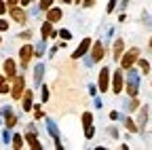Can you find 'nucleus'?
<instances>
[{
  "instance_id": "obj_1",
  "label": "nucleus",
  "mask_w": 152,
  "mask_h": 150,
  "mask_svg": "<svg viewBox=\"0 0 152 150\" xmlns=\"http://www.w3.org/2000/svg\"><path fill=\"white\" fill-rule=\"evenodd\" d=\"M129 76H127V93H129V97H137V91H140V76H137V72L129 68Z\"/></svg>"
},
{
  "instance_id": "obj_2",
  "label": "nucleus",
  "mask_w": 152,
  "mask_h": 150,
  "mask_svg": "<svg viewBox=\"0 0 152 150\" xmlns=\"http://www.w3.org/2000/svg\"><path fill=\"white\" fill-rule=\"evenodd\" d=\"M137 59H140V49L133 47V49H129L123 57H121V68L123 70H129V68H133V64H137Z\"/></svg>"
},
{
  "instance_id": "obj_3",
  "label": "nucleus",
  "mask_w": 152,
  "mask_h": 150,
  "mask_svg": "<svg viewBox=\"0 0 152 150\" xmlns=\"http://www.w3.org/2000/svg\"><path fill=\"white\" fill-rule=\"evenodd\" d=\"M26 93V78L23 76H15L13 85H11V97L13 100H21Z\"/></svg>"
},
{
  "instance_id": "obj_4",
  "label": "nucleus",
  "mask_w": 152,
  "mask_h": 150,
  "mask_svg": "<svg viewBox=\"0 0 152 150\" xmlns=\"http://www.w3.org/2000/svg\"><path fill=\"white\" fill-rule=\"evenodd\" d=\"M34 47H30V45H23L21 49H19V61H21V68H28V64H30V59L34 57Z\"/></svg>"
},
{
  "instance_id": "obj_5",
  "label": "nucleus",
  "mask_w": 152,
  "mask_h": 150,
  "mask_svg": "<svg viewBox=\"0 0 152 150\" xmlns=\"http://www.w3.org/2000/svg\"><path fill=\"white\" fill-rule=\"evenodd\" d=\"M91 47H93V40H91V38H83V40H80V45L76 47V51L72 53V59H80V57H85L87 51H89Z\"/></svg>"
},
{
  "instance_id": "obj_6",
  "label": "nucleus",
  "mask_w": 152,
  "mask_h": 150,
  "mask_svg": "<svg viewBox=\"0 0 152 150\" xmlns=\"http://www.w3.org/2000/svg\"><path fill=\"white\" fill-rule=\"evenodd\" d=\"M97 89H99V91H108V89H110V68H102V70H99Z\"/></svg>"
},
{
  "instance_id": "obj_7",
  "label": "nucleus",
  "mask_w": 152,
  "mask_h": 150,
  "mask_svg": "<svg viewBox=\"0 0 152 150\" xmlns=\"http://www.w3.org/2000/svg\"><path fill=\"white\" fill-rule=\"evenodd\" d=\"M104 55H106V51H104V45L99 42V40H95V45L91 47V59L97 64V61H102L104 59Z\"/></svg>"
},
{
  "instance_id": "obj_8",
  "label": "nucleus",
  "mask_w": 152,
  "mask_h": 150,
  "mask_svg": "<svg viewBox=\"0 0 152 150\" xmlns=\"http://www.w3.org/2000/svg\"><path fill=\"white\" fill-rule=\"evenodd\" d=\"M123 87H125L123 72H121V70H116V72L112 74V93H121V91H123Z\"/></svg>"
},
{
  "instance_id": "obj_9",
  "label": "nucleus",
  "mask_w": 152,
  "mask_h": 150,
  "mask_svg": "<svg viewBox=\"0 0 152 150\" xmlns=\"http://www.w3.org/2000/svg\"><path fill=\"white\" fill-rule=\"evenodd\" d=\"M123 55H125V42H123V38H116L114 40V47H112V57L121 61Z\"/></svg>"
},
{
  "instance_id": "obj_10",
  "label": "nucleus",
  "mask_w": 152,
  "mask_h": 150,
  "mask_svg": "<svg viewBox=\"0 0 152 150\" xmlns=\"http://www.w3.org/2000/svg\"><path fill=\"white\" fill-rule=\"evenodd\" d=\"M2 70H4V74L9 78H15L17 76V68H15V61L9 57V59H4V64H2Z\"/></svg>"
},
{
  "instance_id": "obj_11",
  "label": "nucleus",
  "mask_w": 152,
  "mask_h": 150,
  "mask_svg": "<svg viewBox=\"0 0 152 150\" xmlns=\"http://www.w3.org/2000/svg\"><path fill=\"white\" fill-rule=\"evenodd\" d=\"M40 34H42V38L47 40V38H51V36H57V32L53 30V21H45L42 26H40Z\"/></svg>"
},
{
  "instance_id": "obj_12",
  "label": "nucleus",
  "mask_w": 152,
  "mask_h": 150,
  "mask_svg": "<svg viewBox=\"0 0 152 150\" xmlns=\"http://www.w3.org/2000/svg\"><path fill=\"white\" fill-rule=\"evenodd\" d=\"M21 106H23V110H26V112H30V110L34 108V93H32V91H26V93H23V97H21Z\"/></svg>"
},
{
  "instance_id": "obj_13",
  "label": "nucleus",
  "mask_w": 152,
  "mask_h": 150,
  "mask_svg": "<svg viewBox=\"0 0 152 150\" xmlns=\"http://www.w3.org/2000/svg\"><path fill=\"white\" fill-rule=\"evenodd\" d=\"M61 17H64V13H61V9H57V7H51V9L47 11V19L53 21V23H55V21H59Z\"/></svg>"
},
{
  "instance_id": "obj_14",
  "label": "nucleus",
  "mask_w": 152,
  "mask_h": 150,
  "mask_svg": "<svg viewBox=\"0 0 152 150\" xmlns=\"http://www.w3.org/2000/svg\"><path fill=\"white\" fill-rule=\"evenodd\" d=\"M11 17H13L17 23H26V11H23V9L13 7V9H11Z\"/></svg>"
},
{
  "instance_id": "obj_15",
  "label": "nucleus",
  "mask_w": 152,
  "mask_h": 150,
  "mask_svg": "<svg viewBox=\"0 0 152 150\" xmlns=\"http://www.w3.org/2000/svg\"><path fill=\"white\" fill-rule=\"evenodd\" d=\"M42 76H45V64H38L34 68V83L36 85H42Z\"/></svg>"
},
{
  "instance_id": "obj_16",
  "label": "nucleus",
  "mask_w": 152,
  "mask_h": 150,
  "mask_svg": "<svg viewBox=\"0 0 152 150\" xmlns=\"http://www.w3.org/2000/svg\"><path fill=\"white\" fill-rule=\"evenodd\" d=\"M26 140H28V144H30L34 150H42V144L38 142V138H36L34 133H26Z\"/></svg>"
},
{
  "instance_id": "obj_17",
  "label": "nucleus",
  "mask_w": 152,
  "mask_h": 150,
  "mask_svg": "<svg viewBox=\"0 0 152 150\" xmlns=\"http://www.w3.org/2000/svg\"><path fill=\"white\" fill-rule=\"evenodd\" d=\"M45 123H47V127H49V133H51V138L55 140V138H59V129H57V125L51 121V119H45Z\"/></svg>"
},
{
  "instance_id": "obj_18",
  "label": "nucleus",
  "mask_w": 152,
  "mask_h": 150,
  "mask_svg": "<svg viewBox=\"0 0 152 150\" xmlns=\"http://www.w3.org/2000/svg\"><path fill=\"white\" fill-rule=\"evenodd\" d=\"M0 93H11V85H9V76H0Z\"/></svg>"
},
{
  "instance_id": "obj_19",
  "label": "nucleus",
  "mask_w": 152,
  "mask_h": 150,
  "mask_svg": "<svg viewBox=\"0 0 152 150\" xmlns=\"http://www.w3.org/2000/svg\"><path fill=\"white\" fill-rule=\"evenodd\" d=\"M4 125L11 129V127H15L17 125V116L13 114V112H7V114H4Z\"/></svg>"
},
{
  "instance_id": "obj_20",
  "label": "nucleus",
  "mask_w": 152,
  "mask_h": 150,
  "mask_svg": "<svg viewBox=\"0 0 152 150\" xmlns=\"http://www.w3.org/2000/svg\"><path fill=\"white\" fill-rule=\"evenodd\" d=\"M125 127H127V129L131 131V133H135V131H140V125H135V123H133V119H129V116L125 119Z\"/></svg>"
},
{
  "instance_id": "obj_21",
  "label": "nucleus",
  "mask_w": 152,
  "mask_h": 150,
  "mask_svg": "<svg viewBox=\"0 0 152 150\" xmlns=\"http://www.w3.org/2000/svg\"><path fill=\"white\" fill-rule=\"evenodd\" d=\"M125 106H127V110H129V112H133V110H137V108H140V100H137V97H131Z\"/></svg>"
},
{
  "instance_id": "obj_22",
  "label": "nucleus",
  "mask_w": 152,
  "mask_h": 150,
  "mask_svg": "<svg viewBox=\"0 0 152 150\" xmlns=\"http://www.w3.org/2000/svg\"><path fill=\"white\" fill-rule=\"evenodd\" d=\"M11 144H13V148H17V150H19V148H23V138L19 135V133H15V135H13V142H11Z\"/></svg>"
},
{
  "instance_id": "obj_23",
  "label": "nucleus",
  "mask_w": 152,
  "mask_h": 150,
  "mask_svg": "<svg viewBox=\"0 0 152 150\" xmlns=\"http://www.w3.org/2000/svg\"><path fill=\"white\" fill-rule=\"evenodd\" d=\"M146 121H148V108H142L140 110V129H144Z\"/></svg>"
},
{
  "instance_id": "obj_24",
  "label": "nucleus",
  "mask_w": 152,
  "mask_h": 150,
  "mask_svg": "<svg viewBox=\"0 0 152 150\" xmlns=\"http://www.w3.org/2000/svg\"><path fill=\"white\" fill-rule=\"evenodd\" d=\"M45 51H47V47H45V38H42V42H38V45L34 47V53L38 55V57H42V55H45Z\"/></svg>"
},
{
  "instance_id": "obj_25",
  "label": "nucleus",
  "mask_w": 152,
  "mask_h": 150,
  "mask_svg": "<svg viewBox=\"0 0 152 150\" xmlns=\"http://www.w3.org/2000/svg\"><path fill=\"white\" fill-rule=\"evenodd\" d=\"M137 66H140L142 74H148V72H150V61H146V59H137Z\"/></svg>"
},
{
  "instance_id": "obj_26",
  "label": "nucleus",
  "mask_w": 152,
  "mask_h": 150,
  "mask_svg": "<svg viewBox=\"0 0 152 150\" xmlns=\"http://www.w3.org/2000/svg\"><path fill=\"white\" fill-rule=\"evenodd\" d=\"M83 125L85 127L93 125V114H91V112H85V114H83Z\"/></svg>"
},
{
  "instance_id": "obj_27",
  "label": "nucleus",
  "mask_w": 152,
  "mask_h": 150,
  "mask_svg": "<svg viewBox=\"0 0 152 150\" xmlns=\"http://www.w3.org/2000/svg\"><path fill=\"white\" fill-rule=\"evenodd\" d=\"M38 7H40L42 11H49V9L53 7V0H40V2H38Z\"/></svg>"
},
{
  "instance_id": "obj_28",
  "label": "nucleus",
  "mask_w": 152,
  "mask_h": 150,
  "mask_svg": "<svg viewBox=\"0 0 152 150\" xmlns=\"http://www.w3.org/2000/svg\"><path fill=\"white\" fill-rule=\"evenodd\" d=\"M93 135H95V127H93V125L85 127V138H87V140H91Z\"/></svg>"
},
{
  "instance_id": "obj_29",
  "label": "nucleus",
  "mask_w": 152,
  "mask_h": 150,
  "mask_svg": "<svg viewBox=\"0 0 152 150\" xmlns=\"http://www.w3.org/2000/svg\"><path fill=\"white\" fill-rule=\"evenodd\" d=\"M57 36H61V38H64V40H70V38H72V34H70V30H66V28H64V30H59V32H57Z\"/></svg>"
},
{
  "instance_id": "obj_30",
  "label": "nucleus",
  "mask_w": 152,
  "mask_h": 150,
  "mask_svg": "<svg viewBox=\"0 0 152 150\" xmlns=\"http://www.w3.org/2000/svg\"><path fill=\"white\" fill-rule=\"evenodd\" d=\"M2 142H4V144H11V142H13V138H11V131H9V129L2 133Z\"/></svg>"
},
{
  "instance_id": "obj_31",
  "label": "nucleus",
  "mask_w": 152,
  "mask_h": 150,
  "mask_svg": "<svg viewBox=\"0 0 152 150\" xmlns=\"http://www.w3.org/2000/svg\"><path fill=\"white\" fill-rule=\"evenodd\" d=\"M34 119H42V108H40V106L34 108Z\"/></svg>"
},
{
  "instance_id": "obj_32",
  "label": "nucleus",
  "mask_w": 152,
  "mask_h": 150,
  "mask_svg": "<svg viewBox=\"0 0 152 150\" xmlns=\"http://www.w3.org/2000/svg\"><path fill=\"white\" fill-rule=\"evenodd\" d=\"M114 9H116V0H110V2H108V7H106V11H108V13H112Z\"/></svg>"
},
{
  "instance_id": "obj_33",
  "label": "nucleus",
  "mask_w": 152,
  "mask_h": 150,
  "mask_svg": "<svg viewBox=\"0 0 152 150\" xmlns=\"http://www.w3.org/2000/svg\"><path fill=\"white\" fill-rule=\"evenodd\" d=\"M9 30V21L7 19H0V32H7Z\"/></svg>"
},
{
  "instance_id": "obj_34",
  "label": "nucleus",
  "mask_w": 152,
  "mask_h": 150,
  "mask_svg": "<svg viewBox=\"0 0 152 150\" xmlns=\"http://www.w3.org/2000/svg\"><path fill=\"white\" fill-rule=\"evenodd\" d=\"M19 36H21L23 40H30V38H32V32H30V30H26V32H21V34H19Z\"/></svg>"
},
{
  "instance_id": "obj_35",
  "label": "nucleus",
  "mask_w": 152,
  "mask_h": 150,
  "mask_svg": "<svg viewBox=\"0 0 152 150\" xmlns=\"http://www.w3.org/2000/svg\"><path fill=\"white\" fill-rule=\"evenodd\" d=\"M7 9H9V4H7V2H2V0H0V15H4V13H7Z\"/></svg>"
},
{
  "instance_id": "obj_36",
  "label": "nucleus",
  "mask_w": 152,
  "mask_h": 150,
  "mask_svg": "<svg viewBox=\"0 0 152 150\" xmlns=\"http://www.w3.org/2000/svg\"><path fill=\"white\" fill-rule=\"evenodd\" d=\"M40 95H42V102L49 100V89H47V87H42V93H40Z\"/></svg>"
},
{
  "instance_id": "obj_37",
  "label": "nucleus",
  "mask_w": 152,
  "mask_h": 150,
  "mask_svg": "<svg viewBox=\"0 0 152 150\" xmlns=\"http://www.w3.org/2000/svg\"><path fill=\"white\" fill-rule=\"evenodd\" d=\"M110 119H112V121H118V119H121V114H118L116 110H112V112H110Z\"/></svg>"
},
{
  "instance_id": "obj_38",
  "label": "nucleus",
  "mask_w": 152,
  "mask_h": 150,
  "mask_svg": "<svg viewBox=\"0 0 152 150\" xmlns=\"http://www.w3.org/2000/svg\"><path fill=\"white\" fill-rule=\"evenodd\" d=\"M110 135H112V140H116V138H118V131L114 129V127H110Z\"/></svg>"
},
{
  "instance_id": "obj_39",
  "label": "nucleus",
  "mask_w": 152,
  "mask_h": 150,
  "mask_svg": "<svg viewBox=\"0 0 152 150\" xmlns=\"http://www.w3.org/2000/svg\"><path fill=\"white\" fill-rule=\"evenodd\" d=\"M17 2H21V0H7V4H9V9L17 7Z\"/></svg>"
},
{
  "instance_id": "obj_40",
  "label": "nucleus",
  "mask_w": 152,
  "mask_h": 150,
  "mask_svg": "<svg viewBox=\"0 0 152 150\" xmlns=\"http://www.w3.org/2000/svg\"><path fill=\"white\" fill-rule=\"evenodd\" d=\"M95 4V0H85V2H83V7H93Z\"/></svg>"
},
{
  "instance_id": "obj_41",
  "label": "nucleus",
  "mask_w": 152,
  "mask_h": 150,
  "mask_svg": "<svg viewBox=\"0 0 152 150\" xmlns=\"http://www.w3.org/2000/svg\"><path fill=\"white\" fill-rule=\"evenodd\" d=\"M21 4H23V7H28V4H30V0H21Z\"/></svg>"
},
{
  "instance_id": "obj_42",
  "label": "nucleus",
  "mask_w": 152,
  "mask_h": 150,
  "mask_svg": "<svg viewBox=\"0 0 152 150\" xmlns=\"http://www.w3.org/2000/svg\"><path fill=\"white\" fill-rule=\"evenodd\" d=\"M148 49H150V51H152V38H150V42H148Z\"/></svg>"
},
{
  "instance_id": "obj_43",
  "label": "nucleus",
  "mask_w": 152,
  "mask_h": 150,
  "mask_svg": "<svg viewBox=\"0 0 152 150\" xmlns=\"http://www.w3.org/2000/svg\"><path fill=\"white\" fill-rule=\"evenodd\" d=\"M61 2H66V4H70V2H74V0H61Z\"/></svg>"
},
{
  "instance_id": "obj_44",
  "label": "nucleus",
  "mask_w": 152,
  "mask_h": 150,
  "mask_svg": "<svg viewBox=\"0 0 152 150\" xmlns=\"http://www.w3.org/2000/svg\"><path fill=\"white\" fill-rule=\"evenodd\" d=\"M74 2H76V4H80V2H85V0H74Z\"/></svg>"
}]
</instances>
